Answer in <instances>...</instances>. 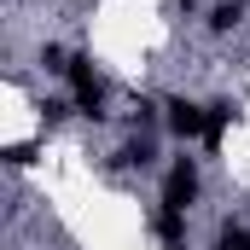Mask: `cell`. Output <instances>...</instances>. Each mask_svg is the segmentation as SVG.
I'll list each match as a JSON object with an SVG mask.
<instances>
[{
  "instance_id": "8992f818",
  "label": "cell",
  "mask_w": 250,
  "mask_h": 250,
  "mask_svg": "<svg viewBox=\"0 0 250 250\" xmlns=\"http://www.w3.org/2000/svg\"><path fill=\"white\" fill-rule=\"evenodd\" d=\"M151 163H157V146H151L146 134H128L123 146L111 151V169H123V175H146Z\"/></svg>"
},
{
  "instance_id": "277c9868",
  "label": "cell",
  "mask_w": 250,
  "mask_h": 250,
  "mask_svg": "<svg viewBox=\"0 0 250 250\" xmlns=\"http://www.w3.org/2000/svg\"><path fill=\"white\" fill-rule=\"evenodd\" d=\"M146 227H151V239H157L163 250H187V245H192V215H187V209H169V204H151Z\"/></svg>"
},
{
  "instance_id": "52a82bcc",
  "label": "cell",
  "mask_w": 250,
  "mask_h": 250,
  "mask_svg": "<svg viewBox=\"0 0 250 250\" xmlns=\"http://www.w3.org/2000/svg\"><path fill=\"white\" fill-rule=\"evenodd\" d=\"M233 123H239V105H233V99H209V140H204V146H221V134Z\"/></svg>"
},
{
  "instance_id": "9c48e42d",
  "label": "cell",
  "mask_w": 250,
  "mask_h": 250,
  "mask_svg": "<svg viewBox=\"0 0 250 250\" xmlns=\"http://www.w3.org/2000/svg\"><path fill=\"white\" fill-rule=\"evenodd\" d=\"M175 6H181V12H198V6H204V0H175Z\"/></svg>"
},
{
  "instance_id": "3957f363",
  "label": "cell",
  "mask_w": 250,
  "mask_h": 250,
  "mask_svg": "<svg viewBox=\"0 0 250 250\" xmlns=\"http://www.w3.org/2000/svg\"><path fill=\"white\" fill-rule=\"evenodd\" d=\"M163 134L175 146H204L209 140V105L187 93H163Z\"/></svg>"
},
{
  "instance_id": "ba28073f",
  "label": "cell",
  "mask_w": 250,
  "mask_h": 250,
  "mask_svg": "<svg viewBox=\"0 0 250 250\" xmlns=\"http://www.w3.org/2000/svg\"><path fill=\"white\" fill-rule=\"evenodd\" d=\"M209 250H250V227L227 215V221L215 227V239H209Z\"/></svg>"
},
{
  "instance_id": "6da1fadb",
  "label": "cell",
  "mask_w": 250,
  "mask_h": 250,
  "mask_svg": "<svg viewBox=\"0 0 250 250\" xmlns=\"http://www.w3.org/2000/svg\"><path fill=\"white\" fill-rule=\"evenodd\" d=\"M64 87H70V105H76V117H87V123H105L111 111V87H105V76L93 70V59L87 53H76L70 59V76H64Z\"/></svg>"
},
{
  "instance_id": "5b68a950",
  "label": "cell",
  "mask_w": 250,
  "mask_h": 250,
  "mask_svg": "<svg viewBox=\"0 0 250 250\" xmlns=\"http://www.w3.org/2000/svg\"><path fill=\"white\" fill-rule=\"evenodd\" d=\"M245 29V0H209L204 6V35L209 41H227Z\"/></svg>"
},
{
  "instance_id": "7a4b0ae2",
  "label": "cell",
  "mask_w": 250,
  "mask_h": 250,
  "mask_svg": "<svg viewBox=\"0 0 250 250\" xmlns=\"http://www.w3.org/2000/svg\"><path fill=\"white\" fill-rule=\"evenodd\" d=\"M198 198H204V163L192 157L187 146L169 157V169H163V187H157V204H169V209H198Z\"/></svg>"
}]
</instances>
